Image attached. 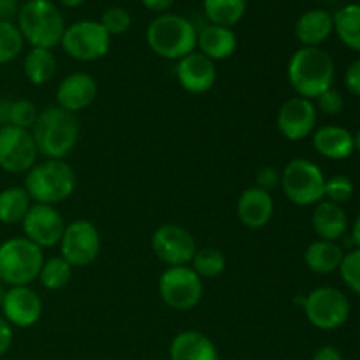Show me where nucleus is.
<instances>
[{"label":"nucleus","mask_w":360,"mask_h":360,"mask_svg":"<svg viewBox=\"0 0 360 360\" xmlns=\"http://www.w3.org/2000/svg\"><path fill=\"white\" fill-rule=\"evenodd\" d=\"M30 132L39 155L49 160H65L76 148L81 127L77 115L58 105H48L39 111L37 122Z\"/></svg>","instance_id":"f257e3e1"},{"label":"nucleus","mask_w":360,"mask_h":360,"mask_svg":"<svg viewBox=\"0 0 360 360\" xmlns=\"http://www.w3.org/2000/svg\"><path fill=\"white\" fill-rule=\"evenodd\" d=\"M287 76L297 97L315 101L323 91L333 88L336 63L326 49L301 46L288 60Z\"/></svg>","instance_id":"f03ea898"},{"label":"nucleus","mask_w":360,"mask_h":360,"mask_svg":"<svg viewBox=\"0 0 360 360\" xmlns=\"http://www.w3.org/2000/svg\"><path fill=\"white\" fill-rule=\"evenodd\" d=\"M25 42L32 48L53 49L60 46L67 25L62 11L51 0H27L16 20Z\"/></svg>","instance_id":"7ed1b4c3"},{"label":"nucleus","mask_w":360,"mask_h":360,"mask_svg":"<svg viewBox=\"0 0 360 360\" xmlns=\"http://www.w3.org/2000/svg\"><path fill=\"white\" fill-rule=\"evenodd\" d=\"M146 42L151 51L165 60H181L197 48V28L185 16L158 14L146 28Z\"/></svg>","instance_id":"20e7f679"},{"label":"nucleus","mask_w":360,"mask_h":360,"mask_svg":"<svg viewBox=\"0 0 360 360\" xmlns=\"http://www.w3.org/2000/svg\"><path fill=\"white\" fill-rule=\"evenodd\" d=\"M25 190L34 204L56 206L76 190V172L65 160L37 162L25 176Z\"/></svg>","instance_id":"39448f33"},{"label":"nucleus","mask_w":360,"mask_h":360,"mask_svg":"<svg viewBox=\"0 0 360 360\" xmlns=\"http://www.w3.org/2000/svg\"><path fill=\"white\" fill-rule=\"evenodd\" d=\"M44 253L27 238H11L0 243V281L7 287H25L39 278Z\"/></svg>","instance_id":"423d86ee"},{"label":"nucleus","mask_w":360,"mask_h":360,"mask_svg":"<svg viewBox=\"0 0 360 360\" xmlns=\"http://www.w3.org/2000/svg\"><path fill=\"white\" fill-rule=\"evenodd\" d=\"M281 190L295 206H315L323 200L326 176L315 162L294 158L281 171Z\"/></svg>","instance_id":"0eeeda50"},{"label":"nucleus","mask_w":360,"mask_h":360,"mask_svg":"<svg viewBox=\"0 0 360 360\" xmlns=\"http://www.w3.org/2000/svg\"><path fill=\"white\" fill-rule=\"evenodd\" d=\"M60 46L77 62H95L108 55L111 35L104 30L101 21L81 20L65 28Z\"/></svg>","instance_id":"6e6552de"},{"label":"nucleus","mask_w":360,"mask_h":360,"mask_svg":"<svg viewBox=\"0 0 360 360\" xmlns=\"http://www.w3.org/2000/svg\"><path fill=\"white\" fill-rule=\"evenodd\" d=\"M160 299L176 311H190L200 302L204 283L190 266L167 267L158 280Z\"/></svg>","instance_id":"1a4fd4ad"},{"label":"nucleus","mask_w":360,"mask_h":360,"mask_svg":"<svg viewBox=\"0 0 360 360\" xmlns=\"http://www.w3.org/2000/svg\"><path fill=\"white\" fill-rule=\"evenodd\" d=\"M304 315L313 327L334 330L345 326L350 316V301L334 287H319L306 295Z\"/></svg>","instance_id":"9d476101"},{"label":"nucleus","mask_w":360,"mask_h":360,"mask_svg":"<svg viewBox=\"0 0 360 360\" xmlns=\"http://www.w3.org/2000/svg\"><path fill=\"white\" fill-rule=\"evenodd\" d=\"M60 257L72 267H88L101 253V232L90 220H74L65 225L60 239Z\"/></svg>","instance_id":"9b49d317"},{"label":"nucleus","mask_w":360,"mask_h":360,"mask_svg":"<svg viewBox=\"0 0 360 360\" xmlns=\"http://www.w3.org/2000/svg\"><path fill=\"white\" fill-rule=\"evenodd\" d=\"M39 150L30 130L0 127V169L9 174H27L37 164Z\"/></svg>","instance_id":"f8f14e48"},{"label":"nucleus","mask_w":360,"mask_h":360,"mask_svg":"<svg viewBox=\"0 0 360 360\" xmlns=\"http://www.w3.org/2000/svg\"><path fill=\"white\" fill-rule=\"evenodd\" d=\"M151 250L165 266H190L197 252V243L181 225L164 224L151 236Z\"/></svg>","instance_id":"ddd939ff"},{"label":"nucleus","mask_w":360,"mask_h":360,"mask_svg":"<svg viewBox=\"0 0 360 360\" xmlns=\"http://www.w3.org/2000/svg\"><path fill=\"white\" fill-rule=\"evenodd\" d=\"M65 225L62 213L55 206L48 204H32L27 217L21 221L25 238L41 250L58 246Z\"/></svg>","instance_id":"4468645a"},{"label":"nucleus","mask_w":360,"mask_h":360,"mask_svg":"<svg viewBox=\"0 0 360 360\" xmlns=\"http://www.w3.org/2000/svg\"><path fill=\"white\" fill-rule=\"evenodd\" d=\"M316 111L313 101L304 97H290L280 105L276 125L281 136L288 141H302L316 129Z\"/></svg>","instance_id":"2eb2a0df"},{"label":"nucleus","mask_w":360,"mask_h":360,"mask_svg":"<svg viewBox=\"0 0 360 360\" xmlns=\"http://www.w3.org/2000/svg\"><path fill=\"white\" fill-rule=\"evenodd\" d=\"M2 316L11 323V327L28 329L34 327L42 316V299L37 292L25 287H9L4 294V301L0 304Z\"/></svg>","instance_id":"dca6fc26"},{"label":"nucleus","mask_w":360,"mask_h":360,"mask_svg":"<svg viewBox=\"0 0 360 360\" xmlns=\"http://www.w3.org/2000/svg\"><path fill=\"white\" fill-rule=\"evenodd\" d=\"M176 77H178L179 86L188 91V94H206L217 83V65L206 55L193 51L190 55L183 56L181 60H178Z\"/></svg>","instance_id":"f3484780"},{"label":"nucleus","mask_w":360,"mask_h":360,"mask_svg":"<svg viewBox=\"0 0 360 360\" xmlns=\"http://www.w3.org/2000/svg\"><path fill=\"white\" fill-rule=\"evenodd\" d=\"M97 94V81L91 74L70 72L60 81L56 88V105L77 115L94 104Z\"/></svg>","instance_id":"a211bd4d"},{"label":"nucleus","mask_w":360,"mask_h":360,"mask_svg":"<svg viewBox=\"0 0 360 360\" xmlns=\"http://www.w3.org/2000/svg\"><path fill=\"white\" fill-rule=\"evenodd\" d=\"M238 218L248 229H264L274 213L273 195L259 186L243 190L236 204Z\"/></svg>","instance_id":"6ab92c4d"},{"label":"nucleus","mask_w":360,"mask_h":360,"mask_svg":"<svg viewBox=\"0 0 360 360\" xmlns=\"http://www.w3.org/2000/svg\"><path fill=\"white\" fill-rule=\"evenodd\" d=\"M334 32V18L326 9H309L297 18L295 39L306 48H320Z\"/></svg>","instance_id":"aec40b11"},{"label":"nucleus","mask_w":360,"mask_h":360,"mask_svg":"<svg viewBox=\"0 0 360 360\" xmlns=\"http://www.w3.org/2000/svg\"><path fill=\"white\" fill-rule=\"evenodd\" d=\"M171 360H220L213 341L199 330H183L176 334L169 347Z\"/></svg>","instance_id":"412c9836"},{"label":"nucleus","mask_w":360,"mask_h":360,"mask_svg":"<svg viewBox=\"0 0 360 360\" xmlns=\"http://www.w3.org/2000/svg\"><path fill=\"white\" fill-rule=\"evenodd\" d=\"M313 148L329 160H345L355 151L354 134L340 125H323L313 132Z\"/></svg>","instance_id":"4be33fe9"},{"label":"nucleus","mask_w":360,"mask_h":360,"mask_svg":"<svg viewBox=\"0 0 360 360\" xmlns=\"http://www.w3.org/2000/svg\"><path fill=\"white\" fill-rule=\"evenodd\" d=\"M313 231L316 232L320 239L326 241H340L348 229V217L340 204H334L330 200H320L315 204V210L311 214Z\"/></svg>","instance_id":"5701e85b"},{"label":"nucleus","mask_w":360,"mask_h":360,"mask_svg":"<svg viewBox=\"0 0 360 360\" xmlns=\"http://www.w3.org/2000/svg\"><path fill=\"white\" fill-rule=\"evenodd\" d=\"M197 48H199V53L206 55L213 62L227 60L234 55L238 48V37L232 28L206 25L202 30L197 32Z\"/></svg>","instance_id":"b1692460"},{"label":"nucleus","mask_w":360,"mask_h":360,"mask_svg":"<svg viewBox=\"0 0 360 360\" xmlns=\"http://www.w3.org/2000/svg\"><path fill=\"white\" fill-rule=\"evenodd\" d=\"M345 250L338 241L316 239L306 248L304 262L309 271L316 274H330L340 269Z\"/></svg>","instance_id":"393cba45"},{"label":"nucleus","mask_w":360,"mask_h":360,"mask_svg":"<svg viewBox=\"0 0 360 360\" xmlns=\"http://www.w3.org/2000/svg\"><path fill=\"white\" fill-rule=\"evenodd\" d=\"M56 69H58V62H56V56L55 53H53V49L32 48L30 51L25 55V77H27L32 84H35V86H42V84L49 83V81L55 77Z\"/></svg>","instance_id":"a878e982"},{"label":"nucleus","mask_w":360,"mask_h":360,"mask_svg":"<svg viewBox=\"0 0 360 360\" xmlns=\"http://www.w3.org/2000/svg\"><path fill=\"white\" fill-rule=\"evenodd\" d=\"M334 18V32L347 48L360 53V4H347L340 7Z\"/></svg>","instance_id":"bb28decb"},{"label":"nucleus","mask_w":360,"mask_h":360,"mask_svg":"<svg viewBox=\"0 0 360 360\" xmlns=\"http://www.w3.org/2000/svg\"><path fill=\"white\" fill-rule=\"evenodd\" d=\"M32 204L34 202L23 186H9L0 190V224H21Z\"/></svg>","instance_id":"cd10ccee"},{"label":"nucleus","mask_w":360,"mask_h":360,"mask_svg":"<svg viewBox=\"0 0 360 360\" xmlns=\"http://www.w3.org/2000/svg\"><path fill=\"white\" fill-rule=\"evenodd\" d=\"M248 0H204V14L210 25L232 28L243 20Z\"/></svg>","instance_id":"c85d7f7f"},{"label":"nucleus","mask_w":360,"mask_h":360,"mask_svg":"<svg viewBox=\"0 0 360 360\" xmlns=\"http://www.w3.org/2000/svg\"><path fill=\"white\" fill-rule=\"evenodd\" d=\"M72 269L74 267L60 255L51 257V259L44 260L37 280L41 281L46 290H62L70 283Z\"/></svg>","instance_id":"c756f323"},{"label":"nucleus","mask_w":360,"mask_h":360,"mask_svg":"<svg viewBox=\"0 0 360 360\" xmlns=\"http://www.w3.org/2000/svg\"><path fill=\"white\" fill-rule=\"evenodd\" d=\"M190 267L199 274L202 281L213 280V278H218L224 273L225 267H227V259L218 248L207 246V248L197 250L192 262H190Z\"/></svg>","instance_id":"7c9ffc66"},{"label":"nucleus","mask_w":360,"mask_h":360,"mask_svg":"<svg viewBox=\"0 0 360 360\" xmlns=\"http://www.w3.org/2000/svg\"><path fill=\"white\" fill-rule=\"evenodd\" d=\"M25 39L16 23L0 21V65L13 62L21 55Z\"/></svg>","instance_id":"2f4dec72"},{"label":"nucleus","mask_w":360,"mask_h":360,"mask_svg":"<svg viewBox=\"0 0 360 360\" xmlns=\"http://www.w3.org/2000/svg\"><path fill=\"white\" fill-rule=\"evenodd\" d=\"M39 116L37 105L28 98H16L11 101L9 115H7V125L18 127V129L32 130Z\"/></svg>","instance_id":"473e14b6"},{"label":"nucleus","mask_w":360,"mask_h":360,"mask_svg":"<svg viewBox=\"0 0 360 360\" xmlns=\"http://www.w3.org/2000/svg\"><path fill=\"white\" fill-rule=\"evenodd\" d=\"M355 186L354 181L347 176H333V178L326 179V186H323V199L330 200L334 204H345L354 197Z\"/></svg>","instance_id":"72a5a7b5"},{"label":"nucleus","mask_w":360,"mask_h":360,"mask_svg":"<svg viewBox=\"0 0 360 360\" xmlns=\"http://www.w3.org/2000/svg\"><path fill=\"white\" fill-rule=\"evenodd\" d=\"M98 21L104 27V30L112 37V35H122L129 30L130 25H132V16H130V13L125 7L112 6L102 13Z\"/></svg>","instance_id":"f704fd0d"},{"label":"nucleus","mask_w":360,"mask_h":360,"mask_svg":"<svg viewBox=\"0 0 360 360\" xmlns=\"http://www.w3.org/2000/svg\"><path fill=\"white\" fill-rule=\"evenodd\" d=\"M338 271H340L341 280L345 281V285L354 294L360 295V248H354L345 253L343 262H341Z\"/></svg>","instance_id":"c9c22d12"},{"label":"nucleus","mask_w":360,"mask_h":360,"mask_svg":"<svg viewBox=\"0 0 360 360\" xmlns=\"http://www.w3.org/2000/svg\"><path fill=\"white\" fill-rule=\"evenodd\" d=\"M316 101V111H320L326 116H336L343 111L345 108V98L341 95V91L329 88V90L323 91L320 97L315 98Z\"/></svg>","instance_id":"e433bc0d"},{"label":"nucleus","mask_w":360,"mask_h":360,"mask_svg":"<svg viewBox=\"0 0 360 360\" xmlns=\"http://www.w3.org/2000/svg\"><path fill=\"white\" fill-rule=\"evenodd\" d=\"M281 183V172H278L274 167H262L257 172L255 178V186L266 190V192H273L274 188H278Z\"/></svg>","instance_id":"4c0bfd02"},{"label":"nucleus","mask_w":360,"mask_h":360,"mask_svg":"<svg viewBox=\"0 0 360 360\" xmlns=\"http://www.w3.org/2000/svg\"><path fill=\"white\" fill-rule=\"evenodd\" d=\"M345 86L355 97H360V58L354 60L345 72Z\"/></svg>","instance_id":"58836bf2"},{"label":"nucleus","mask_w":360,"mask_h":360,"mask_svg":"<svg viewBox=\"0 0 360 360\" xmlns=\"http://www.w3.org/2000/svg\"><path fill=\"white\" fill-rule=\"evenodd\" d=\"M13 341H14L13 327H11V323L0 315V357H4V355L11 350Z\"/></svg>","instance_id":"ea45409f"},{"label":"nucleus","mask_w":360,"mask_h":360,"mask_svg":"<svg viewBox=\"0 0 360 360\" xmlns=\"http://www.w3.org/2000/svg\"><path fill=\"white\" fill-rule=\"evenodd\" d=\"M20 9H21L20 0H0V21L16 23Z\"/></svg>","instance_id":"a19ab883"},{"label":"nucleus","mask_w":360,"mask_h":360,"mask_svg":"<svg viewBox=\"0 0 360 360\" xmlns=\"http://www.w3.org/2000/svg\"><path fill=\"white\" fill-rule=\"evenodd\" d=\"M176 0H141V4L144 6V9L151 11V13L164 14L174 6Z\"/></svg>","instance_id":"79ce46f5"},{"label":"nucleus","mask_w":360,"mask_h":360,"mask_svg":"<svg viewBox=\"0 0 360 360\" xmlns=\"http://www.w3.org/2000/svg\"><path fill=\"white\" fill-rule=\"evenodd\" d=\"M311 360H343V355H341V352L336 347H329L327 345V347H320L313 354Z\"/></svg>","instance_id":"37998d69"},{"label":"nucleus","mask_w":360,"mask_h":360,"mask_svg":"<svg viewBox=\"0 0 360 360\" xmlns=\"http://www.w3.org/2000/svg\"><path fill=\"white\" fill-rule=\"evenodd\" d=\"M352 243L355 245V248H360V214L352 225Z\"/></svg>","instance_id":"c03bdc74"},{"label":"nucleus","mask_w":360,"mask_h":360,"mask_svg":"<svg viewBox=\"0 0 360 360\" xmlns=\"http://www.w3.org/2000/svg\"><path fill=\"white\" fill-rule=\"evenodd\" d=\"M58 2L62 4L63 7H69V9H74V7L83 6V4L86 2V0H58Z\"/></svg>","instance_id":"a18cd8bd"},{"label":"nucleus","mask_w":360,"mask_h":360,"mask_svg":"<svg viewBox=\"0 0 360 360\" xmlns=\"http://www.w3.org/2000/svg\"><path fill=\"white\" fill-rule=\"evenodd\" d=\"M354 148L360 151V130H357V134L354 136Z\"/></svg>","instance_id":"49530a36"},{"label":"nucleus","mask_w":360,"mask_h":360,"mask_svg":"<svg viewBox=\"0 0 360 360\" xmlns=\"http://www.w3.org/2000/svg\"><path fill=\"white\" fill-rule=\"evenodd\" d=\"M4 294H6V290H4V288L0 287V304H2V301H4Z\"/></svg>","instance_id":"de8ad7c7"}]
</instances>
